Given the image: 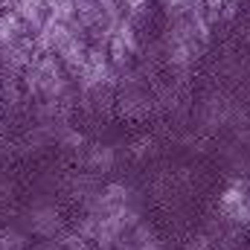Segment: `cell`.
Here are the masks:
<instances>
[{
  "mask_svg": "<svg viewBox=\"0 0 250 250\" xmlns=\"http://www.w3.org/2000/svg\"><path fill=\"white\" fill-rule=\"evenodd\" d=\"M218 212H221V218H227L233 224H250V187H248V181H242V178H233L230 181V187L221 192Z\"/></svg>",
  "mask_w": 250,
  "mask_h": 250,
  "instance_id": "1",
  "label": "cell"
},
{
  "mask_svg": "<svg viewBox=\"0 0 250 250\" xmlns=\"http://www.w3.org/2000/svg\"><path fill=\"white\" fill-rule=\"evenodd\" d=\"M87 50H90V44L84 41V35H76V32H73V35L64 41L62 47L56 50V56H59L64 67L76 76V73L82 70V64L87 62Z\"/></svg>",
  "mask_w": 250,
  "mask_h": 250,
  "instance_id": "2",
  "label": "cell"
},
{
  "mask_svg": "<svg viewBox=\"0 0 250 250\" xmlns=\"http://www.w3.org/2000/svg\"><path fill=\"white\" fill-rule=\"evenodd\" d=\"M23 35H29V26H26L12 9H3V12H0V47L18 41V38H23Z\"/></svg>",
  "mask_w": 250,
  "mask_h": 250,
  "instance_id": "3",
  "label": "cell"
},
{
  "mask_svg": "<svg viewBox=\"0 0 250 250\" xmlns=\"http://www.w3.org/2000/svg\"><path fill=\"white\" fill-rule=\"evenodd\" d=\"M32 230L38 236H56V230H59V209H53V207L38 209L32 215Z\"/></svg>",
  "mask_w": 250,
  "mask_h": 250,
  "instance_id": "4",
  "label": "cell"
},
{
  "mask_svg": "<svg viewBox=\"0 0 250 250\" xmlns=\"http://www.w3.org/2000/svg\"><path fill=\"white\" fill-rule=\"evenodd\" d=\"M0 250H26V239L18 230H0Z\"/></svg>",
  "mask_w": 250,
  "mask_h": 250,
  "instance_id": "5",
  "label": "cell"
},
{
  "mask_svg": "<svg viewBox=\"0 0 250 250\" xmlns=\"http://www.w3.org/2000/svg\"><path fill=\"white\" fill-rule=\"evenodd\" d=\"M59 245H62V250H87V239L79 233H67L59 239Z\"/></svg>",
  "mask_w": 250,
  "mask_h": 250,
  "instance_id": "6",
  "label": "cell"
},
{
  "mask_svg": "<svg viewBox=\"0 0 250 250\" xmlns=\"http://www.w3.org/2000/svg\"><path fill=\"white\" fill-rule=\"evenodd\" d=\"M146 9H148V0H123V12H125V18H131V21H137Z\"/></svg>",
  "mask_w": 250,
  "mask_h": 250,
  "instance_id": "7",
  "label": "cell"
},
{
  "mask_svg": "<svg viewBox=\"0 0 250 250\" xmlns=\"http://www.w3.org/2000/svg\"><path fill=\"white\" fill-rule=\"evenodd\" d=\"M111 148H105V146H96L93 151H90V166H102V169H108L111 166Z\"/></svg>",
  "mask_w": 250,
  "mask_h": 250,
  "instance_id": "8",
  "label": "cell"
},
{
  "mask_svg": "<svg viewBox=\"0 0 250 250\" xmlns=\"http://www.w3.org/2000/svg\"><path fill=\"white\" fill-rule=\"evenodd\" d=\"M187 250H212V245H209L207 236H198V239H192V242L187 245Z\"/></svg>",
  "mask_w": 250,
  "mask_h": 250,
  "instance_id": "9",
  "label": "cell"
},
{
  "mask_svg": "<svg viewBox=\"0 0 250 250\" xmlns=\"http://www.w3.org/2000/svg\"><path fill=\"white\" fill-rule=\"evenodd\" d=\"M29 250H62L59 242H50V245H38V248H29Z\"/></svg>",
  "mask_w": 250,
  "mask_h": 250,
  "instance_id": "10",
  "label": "cell"
},
{
  "mask_svg": "<svg viewBox=\"0 0 250 250\" xmlns=\"http://www.w3.org/2000/svg\"><path fill=\"white\" fill-rule=\"evenodd\" d=\"M93 250H114V248H99V245H96V248H93Z\"/></svg>",
  "mask_w": 250,
  "mask_h": 250,
  "instance_id": "11",
  "label": "cell"
},
{
  "mask_svg": "<svg viewBox=\"0 0 250 250\" xmlns=\"http://www.w3.org/2000/svg\"><path fill=\"white\" fill-rule=\"evenodd\" d=\"M230 3H239V0H230Z\"/></svg>",
  "mask_w": 250,
  "mask_h": 250,
  "instance_id": "12",
  "label": "cell"
}]
</instances>
